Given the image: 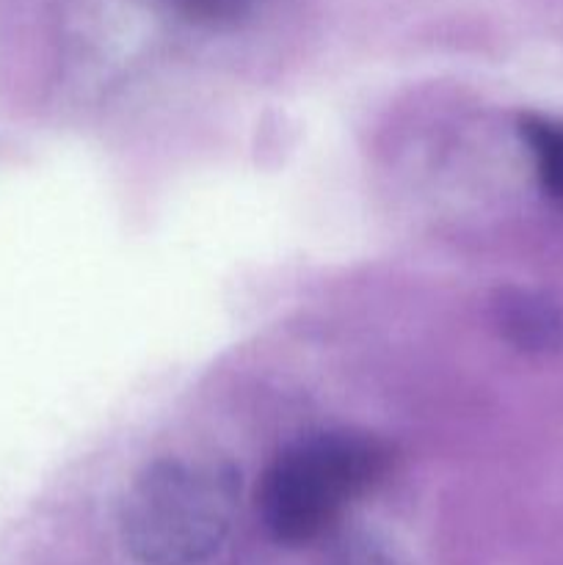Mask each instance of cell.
Wrapping results in <instances>:
<instances>
[{
    "label": "cell",
    "instance_id": "cell-1",
    "mask_svg": "<svg viewBox=\"0 0 563 565\" xmlns=\"http://www.w3.org/2000/svg\"><path fill=\"white\" fill-rule=\"evenodd\" d=\"M241 472L226 458L174 456L149 463L121 502V539L144 565H196L230 535Z\"/></svg>",
    "mask_w": 563,
    "mask_h": 565
},
{
    "label": "cell",
    "instance_id": "cell-2",
    "mask_svg": "<svg viewBox=\"0 0 563 565\" xmlns=\"http://www.w3.org/2000/svg\"><path fill=\"white\" fill-rule=\"evenodd\" d=\"M390 461L384 441L357 430H326L293 441L257 486L265 533L287 546L320 539L384 478Z\"/></svg>",
    "mask_w": 563,
    "mask_h": 565
},
{
    "label": "cell",
    "instance_id": "cell-3",
    "mask_svg": "<svg viewBox=\"0 0 563 565\" xmlns=\"http://www.w3.org/2000/svg\"><path fill=\"white\" fill-rule=\"evenodd\" d=\"M497 323L522 351H550L563 345V309L541 296H506L497 303Z\"/></svg>",
    "mask_w": 563,
    "mask_h": 565
},
{
    "label": "cell",
    "instance_id": "cell-4",
    "mask_svg": "<svg viewBox=\"0 0 563 565\" xmlns=\"http://www.w3.org/2000/svg\"><path fill=\"white\" fill-rule=\"evenodd\" d=\"M541 188L563 204V119L528 114L519 121Z\"/></svg>",
    "mask_w": 563,
    "mask_h": 565
},
{
    "label": "cell",
    "instance_id": "cell-5",
    "mask_svg": "<svg viewBox=\"0 0 563 565\" xmlns=\"http://www.w3.org/2000/svg\"><path fill=\"white\" fill-rule=\"evenodd\" d=\"M152 3L199 25H235L252 14L257 0H152Z\"/></svg>",
    "mask_w": 563,
    "mask_h": 565
},
{
    "label": "cell",
    "instance_id": "cell-6",
    "mask_svg": "<svg viewBox=\"0 0 563 565\" xmlns=\"http://www.w3.org/2000/svg\"><path fill=\"white\" fill-rule=\"evenodd\" d=\"M331 565H392V563L386 561L379 550H373V546L353 544V546H346Z\"/></svg>",
    "mask_w": 563,
    "mask_h": 565
}]
</instances>
